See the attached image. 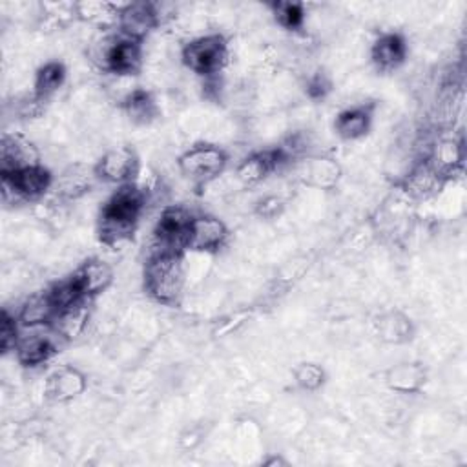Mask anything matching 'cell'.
I'll return each mask as SVG.
<instances>
[{
    "mask_svg": "<svg viewBox=\"0 0 467 467\" xmlns=\"http://www.w3.org/2000/svg\"><path fill=\"white\" fill-rule=\"evenodd\" d=\"M144 206L146 192L142 188L135 182L119 186L100 210L99 239L108 246H117L131 239Z\"/></svg>",
    "mask_w": 467,
    "mask_h": 467,
    "instance_id": "6da1fadb",
    "label": "cell"
},
{
    "mask_svg": "<svg viewBox=\"0 0 467 467\" xmlns=\"http://www.w3.org/2000/svg\"><path fill=\"white\" fill-rule=\"evenodd\" d=\"M124 109L135 124H148L157 117V104L150 91L131 89L124 99Z\"/></svg>",
    "mask_w": 467,
    "mask_h": 467,
    "instance_id": "cb8c5ba5",
    "label": "cell"
},
{
    "mask_svg": "<svg viewBox=\"0 0 467 467\" xmlns=\"http://www.w3.org/2000/svg\"><path fill=\"white\" fill-rule=\"evenodd\" d=\"M372 62L381 71H392L400 67L407 58V44L405 38L398 33H385L381 35L370 51Z\"/></svg>",
    "mask_w": 467,
    "mask_h": 467,
    "instance_id": "e0dca14e",
    "label": "cell"
},
{
    "mask_svg": "<svg viewBox=\"0 0 467 467\" xmlns=\"http://www.w3.org/2000/svg\"><path fill=\"white\" fill-rule=\"evenodd\" d=\"M144 288L162 305H175L184 286L182 254L153 250L144 265Z\"/></svg>",
    "mask_w": 467,
    "mask_h": 467,
    "instance_id": "7a4b0ae2",
    "label": "cell"
},
{
    "mask_svg": "<svg viewBox=\"0 0 467 467\" xmlns=\"http://www.w3.org/2000/svg\"><path fill=\"white\" fill-rule=\"evenodd\" d=\"M93 171L99 179L119 184V186L133 182V177L139 171L137 153L128 146L113 148L100 157Z\"/></svg>",
    "mask_w": 467,
    "mask_h": 467,
    "instance_id": "30bf717a",
    "label": "cell"
},
{
    "mask_svg": "<svg viewBox=\"0 0 467 467\" xmlns=\"http://www.w3.org/2000/svg\"><path fill=\"white\" fill-rule=\"evenodd\" d=\"M88 321H89V299H82L57 312L49 325L58 334L60 339H75L86 330Z\"/></svg>",
    "mask_w": 467,
    "mask_h": 467,
    "instance_id": "ac0fdd59",
    "label": "cell"
},
{
    "mask_svg": "<svg viewBox=\"0 0 467 467\" xmlns=\"http://www.w3.org/2000/svg\"><path fill=\"white\" fill-rule=\"evenodd\" d=\"M38 151L33 142L18 133H4L0 140V173H11L27 166H36Z\"/></svg>",
    "mask_w": 467,
    "mask_h": 467,
    "instance_id": "8fae6325",
    "label": "cell"
},
{
    "mask_svg": "<svg viewBox=\"0 0 467 467\" xmlns=\"http://www.w3.org/2000/svg\"><path fill=\"white\" fill-rule=\"evenodd\" d=\"M20 321L15 314H9L7 310L2 312V319H0V348L2 352H9L15 350L16 341L20 337Z\"/></svg>",
    "mask_w": 467,
    "mask_h": 467,
    "instance_id": "f546056e",
    "label": "cell"
},
{
    "mask_svg": "<svg viewBox=\"0 0 467 467\" xmlns=\"http://www.w3.org/2000/svg\"><path fill=\"white\" fill-rule=\"evenodd\" d=\"M445 177L431 164L429 159L418 162L403 179V190L412 199H427L438 192Z\"/></svg>",
    "mask_w": 467,
    "mask_h": 467,
    "instance_id": "9a60e30c",
    "label": "cell"
},
{
    "mask_svg": "<svg viewBox=\"0 0 467 467\" xmlns=\"http://www.w3.org/2000/svg\"><path fill=\"white\" fill-rule=\"evenodd\" d=\"M372 122V108L370 106H354L341 111L336 117L334 130L343 140H356L367 135Z\"/></svg>",
    "mask_w": 467,
    "mask_h": 467,
    "instance_id": "ffe728a7",
    "label": "cell"
},
{
    "mask_svg": "<svg viewBox=\"0 0 467 467\" xmlns=\"http://www.w3.org/2000/svg\"><path fill=\"white\" fill-rule=\"evenodd\" d=\"M425 368L420 363H398L392 368L387 370L385 381L390 390L401 392V394H412L418 392L425 383Z\"/></svg>",
    "mask_w": 467,
    "mask_h": 467,
    "instance_id": "44dd1931",
    "label": "cell"
},
{
    "mask_svg": "<svg viewBox=\"0 0 467 467\" xmlns=\"http://www.w3.org/2000/svg\"><path fill=\"white\" fill-rule=\"evenodd\" d=\"M86 390V378L73 367H60L46 379L44 394L55 403H66L78 398Z\"/></svg>",
    "mask_w": 467,
    "mask_h": 467,
    "instance_id": "5bb4252c",
    "label": "cell"
},
{
    "mask_svg": "<svg viewBox=\"0 0 467 467\" xmlns=\"http://www.w3.org/2000/svg\"><path fill=\"white\" fill-rule=\"evenodd\" d=\"M91 60L104 71L133 75L142 64V42L119 35H104L91 46Z\"/></svg>",
    "mask_w": 467,
    "mask_h": 467,
    "instance_id": "3957f363",
    "label": "cell"
},
{
    "mask_svg": "<svg viewBox=\"0 0 467 467\" xmlns=\"http://www.w3.org/2000/svg\"><path fill=\"white\" fill-rule=\"evenodd\" d=\"M330 88H332V84H330L328 77L319 71V73H314L308 78V82H306V95L310 99H314V100H319V99H325L330 93Z\"/></svg>",
    "mask_w": 467,
    "mask_h": 467,
    "instance_id": "4dcf8cb0",
    "label": "cell"
},
{
    "mask_svg": "<svg viewBox=\"0 0 467 467\" xmlns=\"http://www.w3.org/2000/svg\"><path fill=\"white\" fill-rule=\"evenodd\" d=\"M162 22L159 15V5L151 2H131L124 4L120 7L117 26L119 33L124 36L135 38L139 42L144 40V36L155 29Z\"/></svg>",
    "mask_w": 467,
    "mask_h": 467,
    "instance_id": "9c48e42d",
    "label": "cell"
},
{
    "mask_svg": "<svg viewBox=\"0 0 467 467\" xmlns=\"http://www.w3.org/2000/svg\"><path fill=\"white\" fill-rule=\"evenodd\" d=\"M297 175L305 184L332 188L339 179V166L327 157H306L297 164Z\"/></svg>",
    "mask_w": 467,
    "mask_h": 467,
    "instance_id": "d6986e66",
    "label": "cell"
},
{
    "mask_svg": "<svg viewBox=\"0 0 467 467\" xmlns=\"http://www.w3.org/2000/svg\"><path fill=\"white\" fill-rule=\"evenodd\" d=\"M270 11L275 22L285 29L296 31L305 24V5L299 2H272Z\"/></svg>",
    "mask_w": 467,
    "mask_h": 467,
    "instance_id": "4316f807",
    "label": "cell"
},
{
    "mask_svg": "<svg viewBox=\"0 0 467 467\" xmlns=\"http://www.w3.org/2000/svg\"><path fill=\"white\" fill-rule=\"evenodd\" d=\"M29 332L22 334L16 341L15 352L22 365L35 367L46 363L58 350V334L51 328V325H36L24 327Z\"/></svg>",
    "mask_w": 467,
    "mask_h": 467,
    "instance_id": "ba28073f",
    "label": "cell"
},
{
    "mask_svg": "<svg viewBox=\"0 0 467 467\" xmlns=\"http://www.w3.org/2000/svg\"><path fill=\"white\" fill-rule=\"evenodd\" d=\"M55 306L51 305L47 294H40V296H33L29 297L20 312H18V321L22 327H36V325H49L51 319L55 317Z\"/></svg>",
    "mask_w": 467,
    "mask_h": 467,
    "instance_id": "603a6c76",
    "label": "cell"
},
{
    "mask_svg": "<svg viewBox=\"0 0 467 467\" xmlns=\"http://www.w3.org/2000/svg\"><path fill=\"white\" fill-rule=\"evenodd\" d=\"M228 237L226 224L213 215H193L186 248L195 252H213L223 246Z\"/></svg>",
    "mask_w": 467,
    "mask_h": 467,
    "instance_id": "7c38bea8",
    "label": "cell"
},
{
    "mask_svg": "<svg viewBox=\"0 0 467 467\" xmlns=\"http://www.w3.org/2000/svg\"><path fill=\"white\" fill-rule=\"evenodd\" d=\"M91 179H93V175H89V171L84 170L82 166H71L58 177V181L55 184L57 193L66 199H77V197L84 195L86 192H89Z\"/></svg>",
    "mask_w": 467,
    "mask_h": 467,
    "instance_id": "484cf974",
    "label": "cell"
},
{
    "mask_svg": "<svg viewBox=\"0 0 467 467\" xmlns=\"http://www.w3.org/2000/svg\"><path fill=\"white\" fill-rule=\"evenodd\" d=\"M182 64L202 77L217 75L228 62V44L223 35H204L190 40L181 51Z\"/></svg>",
    "mask_w": 467,
    "mask_h": 467,
    "instance_id": "277c9868",
    "label": "cell"
},
{
    "mask_svg": "<svg viewBox=\"0 0 467 467\" xmlns=\"http://www.w3.org/2000/svg\"><path fill=\"white\" fill-rule=\"evenodd\" d=\"M66 80V67L62 62L51 60L38 67L35 75V97L46 100L51 97Z\"/></svg>",
    "mask_w": 467,
    "mask_h": 467,
    "instance_id": "d4e9b609",
    "label": "cell"
},
{
    "mask_svg": "<svg viewBox=\"0 0 467 467\" xmlns=\"http://www.w3.org/2000/svg\"><path fill=\"white\" fill-rule=\"evenodd\" d=\"M73 277H75L82 296L86 299H91V297L99 296L100 292H104L111 285L113 270L102 259H89L77 268Z\"/></svg>",
    "mask_w": 467,
    "mask_h": 467,
    "instance_id": "2e32d148",
    "label": "cell"
},
{
    "mask_svg": "<svg viewBox=\"0 0 467 467\" xmlns=\"http://www.w3.org/2000/svg\"><path fill=\"white\" fill-rule=\"evenodd\" d=\"M226 153L213 144H195L186 150L177 164L182 175H186L192 182L204 186L217 179L226 166Z\"/></svg>",
    "mask_w": 467,
    "mask_h": 467,
    "instance_id": "5b68a950",
    "label": "cell"
},
{
    "mask_svg": "<svg viewBox=\"0 0 467 467\" xmlns=\"http://www.w3.org/2000/svg\"><path fill=\"white\" fill-rule=\"evenodd\" d=\"M378 334L387 343H405L412 337V323L405 314L392 310L378 317Z\"/></svg>",
    "mask_w": 467,
    "mask_h": 467,
    "instance_id": "7402d4cb",
    "label": "cell"
},
{
    "mask_svg": "<svg viewBox=\"0 0 467 467\" xmlns=\"http://www.w3.org/2000/svg\"><path fill=\"white\" fill-rule=\"evenodd\" d=\"M294 378L297 387L303 390H317L325 383V370L317 363H301L294 370Z\"/></svg>",
    "mask_w": 467,
    "mask_h": 467,
    "instance_id": "f1b7e54d",
    "label": "cell"
},
{
    "mask_svg": "<svg viewBox=\"0 0 467 467\" xmlns=\"http://www.w3.org/2000/svg\"><path fill=\"white\" fill-rule=\"evenodd\" d=\"M122 5H115V4H108V2H84V4H77L75 5V15H78L80 18L88 20V22H106L109 18H119Z\"/></svg>",
    "mask_w": 467,
    "mask_h": 467,
    "instance_id": "83f0119b",
    "label": "cell"
},
{
    "mask_svg": "<svg viewBox=\"0 0 467 467\" xmlns=\"http://www.w3.org/2000/svg\"><path fill=\"white\" fill-rule=\"evenodd\" d=\"M286 155L283 153L281 148H274V150H263L257 153H252L250 157H246L235 170V177L239 179V182H243L244 186H254L257 182H261L266 175H270L272 171H275L283 162H286Z\"/></svg>",
    "mask_w": 467,
    "mask_h": 467,
    "instance_id": "4fadbf2b",
    "label": "cell"
},
{
    "mask_svg": "<svg viewBox=\"0 0 467 467\" xmlns=\"http://www.w3.org/2000/svg\"><path fill=\"white\" fill-rule=\"evenodd\" d=\"M283 210V201L275 195H268L265 197L259 204H257V213L263 217H274Z\"/></svg>",
    "mask_w": 467,
    "mask_h": 467,
    "instance_id": "1f68e13d",
    "label": "cell"
},
{
    "mask_svg": "<svg viewBox=\"0 0 467 467\" xmlns=\"http://www.w3.org/2000/svg\"><path fill=\"white\" fill-rule=\"evenodd\" d=\"M192 221H193V215L182 206L164 208L153 230V237H155L153 250L182 254V250L186 248Z\"/></svg>",
    "mask_w": 467,
    "mask_h": 467,
    "instance_id": "52a82bcc",
    "label": "cell"
},
{
    "mask_svg": "<svg viewBox=\"0 0 467 467\" xmlns=\"http://www.w3.org/2000/svg\"><path fill=\"white\" fill-rule=\"evenodd\" d=\"M2 175V197L20 201H36L53 186V175L42 164L27 166Z\"/></svg>",
    "mask_w": 467,
    "mask_h": 467,
    "instance_id": "8992f818",
    "label": "cell"
}]
</instances>
